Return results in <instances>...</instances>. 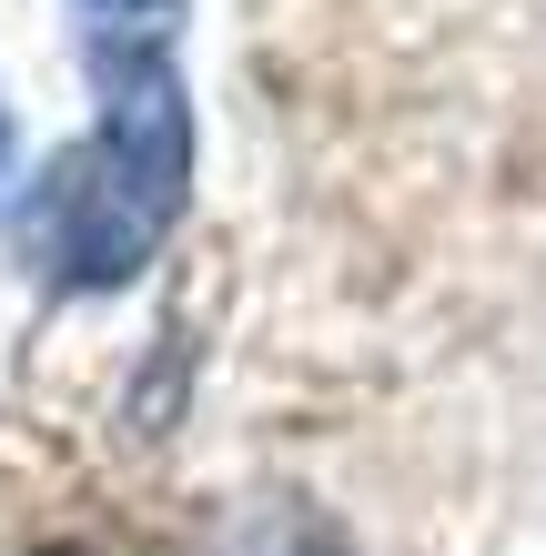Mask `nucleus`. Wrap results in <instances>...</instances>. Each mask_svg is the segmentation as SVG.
<instances>
[{
	"mask_svg": "<svg viewBox=\"0 0 546 556\" xmlns=\"http://www.w3.org/2000/svg\"><path fill=\"white\" fill-rule=\"evenodd\" d=\"M0 182H11V112H0Z\"/></svg>",
	"mask_w": 546,
	"mask_h": 556,
	"instance_id": "3",
	"label": "nucleus"
},
{
	"mask_svg": "<svg viewBox=\"0 0 546 556\" xmlns=\"http://www.w3.org/2000/svg\"><path fill=\"white\" fill-rule=\"evenodd\" d=\"M91 81H102V122L21 203V253L61 293H122L192 203V102L173 51L152 30H102Z\"/></svg>",
	"mask_w": 546,
	"mask_h": 556,
	"instance_id": "1",
	"label": "nucleus"
},
{
	"mask_svg": "<svg viewBox=\"0 0 546 556\" xmlns=\"http://www.w3.org/2000/svg\"><path fill=\"white\" fill-rule=\"evenodd\" d=\"M81 11H102L112 30H163V21L182 11V0H81Z\"/></svg>",
	"mask_w": 546,
	"mask_h": 556,
	"instance_id": "2",
	"label": "nucleus"
}]
</instances>
